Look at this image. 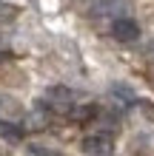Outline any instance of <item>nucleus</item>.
I'll use <instances>...</instances> for the list:
<instances>
[{
	"label": "nucleus",
	"instance_id": "nucleus-1",
	"mask_svg": "<svg viewBox=\"0 0 154 156\" xmlns=\"http://www.w3.org/2000/svg\"><path fill=\"white\" fill-rule=\"evenodd\" d=\"M40 105L54 111V114H71V108H74V94H71L66 85H51L46 91V99H43Z\"/></svg>",
	"mask_w": 154,
	"mask_h": 156
},
{
	"label": "nucleus",
	"instance_id": "nucleus-2",
	"mask_svg": "<svg viewBox=\"0 0 154 156\" xmlns=\"http://www.w3.org/2000/svg\"><path fill=\"white\" fill-rule=\"evenodd\" d=\"M88 9L100 20H117V17H123L129 12V0H94Z\"/></svg>",
	"mask_w": 154,
	"mask_h": 156
},
{
	"label": "nucleus",
	"instance_id": "nucleus-3",
	"mask_svg": "<svg viewBox=\"0 0 154 156\" xmlns=\"http://www.w3.org/2000/svg\"><path fill=\"white\" fill-rule=\"evenodd\" d=\"M111 34H114V40H120V43H137L140 40V26L134 23L129 14H123V17H117V20H111Z\"/></svg>",
	"mask_w": 154,
	"mask_h": 156
},
{
	"label": "nucleus",
	"instance_id": "nucleus-4",
	"mask_svg": "<svg viewBox=\"0 0 154 156\" xmlns=\"http://www.w3.org/2000/svg\"><path fill=\"white\" fill-rule=\"evenodd\" d=\"M80 148L88 156H108L111 148H114V142H111L108 133H92V136H86V139L80 142Z\"/></svg>",
	"mask_w": 154,
	"mask_h": 156
},
{
	"label": "nucleus",
	"instance_id": "nucleus-5",
	"mask_svg": "<svg viewBox=\"0 0 154 156\" xmlns=\"http://www.w3.org/2000/svg\"><path fill=\"white\" fill-rule=\"evenodd\" d=\"M26 136V131L17 122H9V119H0V139H6V142H20Z\"/></svg>",
	"mask_w": 154,
	"mask_h": 156
},
{
	"label": "nucleus",
	"instance_id": "nucleus-6",
	"mask_svg": "<svg viewBox=\"0 0 154 156\" xmlns=\"http://www.w3.org/2000/svg\"><path fill=\"white\" fill-rule=\"evenodd\" d=\"M111 94H114L117 99H123L126 105H134V102H137L134 91H131V88H126V85H111Z\"/></svg>",
	"mask_w": 154,
	"mask_h": 156
},
{
	"label": "nucleus",
	"instance_id": "nucleus-7",
	"mask_svg": "<svg viewBox=\"0 0 154 156\" xmlns=\"http://www.w3.org/2000/svg\"><path fill=\"white\" fill-rule=\"evenodd\" d=\"M26 153H29V156H60L57 151L43 148V145H29V148H26Z\"/></svg>",
	"mask_w": 154,
	"mask_h": 156
},
{
	"label": "nucleus",
	"instance_id": "nucleus-8",
	"mask_svg": "<svg viewBox=\"0 0 154 156\" xmlns=\"http://www.w3.org/2000/svg\"><path fill=\"white\" fill-rule=\"evenodd\" d=\"M9 17H14V9L9 6V3H3V0H0V20H9Z\"/></svg>",
	"mask_w": 154,
	"mask_h": 156
},
{
	"label": "nucleus",
	"instance_id": "nucleus-9",
	"mask_svg": "<svg viewBox=\"0 0 154 156\" xmlns=\"http://www.w3.org/2000/svg\"><path fill=\"white\" fill-rule=\"evenodd\" d=\"M151 57H154V43H151Z\"/></svg>",
	"mask_w": 154,
	"mask_h": 156
},
{
	"label": "nucleus",
	"instance_id": "nucleus-10",
	"mask_svg": "<svg viewBox=\"0 0 154 156\" xmlns=\"http://www.w3.org/2000/svg\"><path fill=\"white\" fill-rule=\"evenodd\" d=\"M108 156H111V153H108Z\"/></svg>",
	"mask_w": 154,
	"mask_h": 156
}]
</instances>
